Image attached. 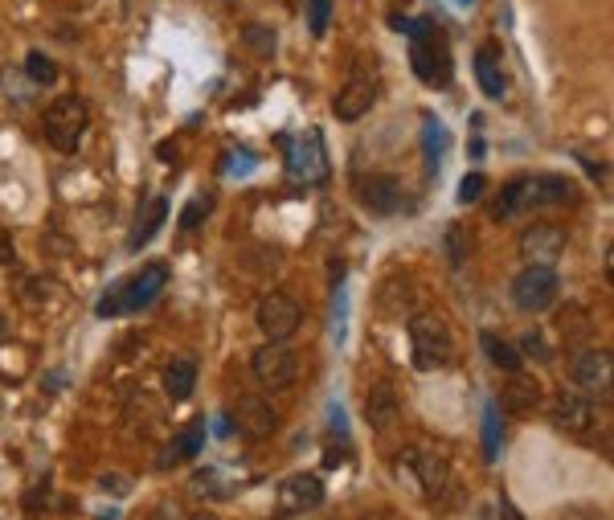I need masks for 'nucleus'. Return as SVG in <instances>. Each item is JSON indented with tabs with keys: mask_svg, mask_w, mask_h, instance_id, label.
Returning a JSON list of instances; mask_svg holds the SVG:
<instances>
[{
	"mask_svg": "<svg viewBox=\"0 0 614 520\" xmlns=\"http://www.w3.org/2000/svg\"><path fill=\"white\" fill-rule=\"evenodd\" d=\"M283 148H287V177L291 181H303V185L328 181V148H324V136L316 127H307L295 140H283Z\"/></svg>",
	"mask_w": 614,
	"mask_h": 520,
	"instance_id": "nucleus-7",
	"label": "nucleus"
},
{
	"mask_svg": "<svg viewBox=\"0 0 614 520\" xmlns=\"http://www.w3.org/2000/svg\"><path fill=\"white\" fill-rule=\"evenodd\" d=\"M324 504V480L312 471L303 475H291V480H283L279 488V516H303Z\"/></svg>",
	"mask_w": 614,
	"mask_h": 520,
	"instance_id": "nucleus-15",
	"label": "nucleus"
},
{
	"mask_svg": "<svg viewBox=\"0 0 614 520\" xmlns=\"http://www.w3.org/2000/svg\"><path fill=\"white\" fill-rule=\"evenodd\" d=\"M328 21H332V0H307V29H312V37H324Z\"/></svg>",
	"mask_w": 614,
	"mask_h": 520,
	"instance_id": "nucleus-32",
	"label": "nucleus"
},
{
	"mask_svg": "<svg viewBox=\"0 0 614 520\" xmlns=\"http://www.w3.org/2000/svg\"><path fill=\"white\" fill-rule=\"evenodd\" d=\"M574 201V185L557 172H541V177H524V205H565Z\"/></svg>",
	"mask_w": 614,
	"mask_h": 520,
	"instance_id": "nucleus-18",
	"label": "nucleus"
},
{
	"mask_svg": "<svg viewBox=\"0 0 614 520\" xmlns=\"http://www.w3.org/2000/svg\"><path fill=\"white\" fill-rule=\"evenodd\" d=\"M410 66H414L418 82H426V86H447L455 78L447 29L434 17H418L410 25Z\"/></svg>",
	"mask_w": 614,
	"mask_h": 520,
	"instance_id": "nucleus-1",
	"label": "nucleus"
},
{
	"mask_svg": "<svg viewBox=\"0 0 614 520\" xmlns=\"http://www.w3.org/2000/svg\"><path fill=\"white\" fill-rule=\"evenodd\" d=\"M209 213V197H197V201H189L185 205V213H181V230H197V222Z\"/></svg>",
	"mask_w": 614,
	"mask_h": 520,
	"instance_id": "nucleus-35",
	"label": "nucleus"
},
{
	"mask_svg": "<svg viewBox=\"0 0 614 520\" xmlns=\"http://www.w3.org/2000/svg\"><path fill=\"white\" fill-rule=\"evenodd\" d=\"M389 25L398 29V33H406V37H410V25H414V21H410V17H398V13H393V17H389Z\"/></svg>",
	"mask_w": 614,
	"mask_h": 520,
	"instance_id": "nucleus-38",
	"label": "nucleus"
},
{
	"mask_svg": "<svg viewBox=\"0 0 614 520\" xmlns=\"http://www.w3.org/2000/svg\"><path fill=\"white\" fill-rule=\"evenodd\" d=\"M479 344H484V353H488V361L496 365V369H504V373H520V353L512 349V344H504V340H496L492 332H484L479 336Z\"/></svg>",
	"mask_w": 614,
	"mask_h": 520,
	"instance_id": "nucleus-26",
	"label": "nucleus"
},
{
	"mask_svg": "<svg viewBox=\"0 0 614 520\" xmlns=\"http://www.w3.org/2000/svg\"><path fill=\"white\" fill-rule=\"evenodd\" d=\"M0 336H5V324H0Z\"/></svg>",
	"mask_w": 614,
	"mask_h": 520,
	"instance_id": "nucleus-42",
	"label": "nucleus"
},
{
	"mask_svg": "<svg viewBox=\"0 0 614 520\" xmlns=\"http://www.w3.org/2000/svg\"><path fill=\"white\" fill-rule=\"evenodd\" d=\"M410 357H414V369L422 373H438L455 361V336H451V324L447 316L438 312H418L410 324Z\"/></svg>",
	"mask_w": 614,
	"mask_h": 520,
	"instance_id": "nucleus-2",
	"label": "nucleus"
},
{
	"mask_svg": "<svg viewBox=\"0 0 614 520\" xmlns=\"http://www.w3.org/2000/svg\"><path fill=\"white\" fill-rule=\"evenodd\" d=\"M569 377H574L578 389H586V398H602L610 402V381H614V369H610V353L606 349H574L569 357Z\"/></svg>",
	"mask_w": 614,
	"mask_h": 520,
	"instance_id": "nucleus-10",
	"label": "nucleus"
},
{
	"mask_svg": "<svg viewBox=\"0 0 614 520\" xmlns=\"http://www.w3.org/2000/svg\"><path fill=\"white\" fill-rule=\"evenodd\" d=\"M168 287V267L164 263H148L140 275H131L127 283H119L115 291H107V299H99V316H123V312H140Z\"/></svg>",
	"mask_w": 614,
	"mask_h": 520,
	"instance_id": "nucleus-5",
	"label": "nucleus"
},
{
	"mask_svg": "<svg viewBox=\"0 0 614 520\" xmlns=\"http://www.w3.org/2000/svg\"><path fill=\"white\" fill-rule=\"evenodd\" d=\"M455 5H471V0H455Z\"/></svg>",
	"mask_w": 614,
	"mask_h": 520,
	"instance_id": "nucleus-41",
	"label": "nucleus"
},
{
	"mask_svg": "<svg viewBox=\"0 0 614 520\" xmlns=\"http://www.w3.org/2000/svg\"><path fill=\"white\" fill-rule=\"evenodd\" d=\"M557 332L569 349H586L590 336H594V316L582 308V303H565V308L557 312Z\"/></svg>",
	"mask_w": 614,
	"mask_h": 520,
	"instance_id": "nucleus-19",
	"label": "nucleus"
},
{
	"mask_svg": "<svg viewBox=\"0 0 614 520\" xmlns=\"http://www.w3.org/2000/svg\"><path fill=\"white\" fill-rule=\"evenodd\" d=\"M377 95H381V70H377V62L373 58H357L353 66H348V78L336 91V99H332V111H336V119L353 123V119L373 111Z\"/></svg>",
	"mask_w": 614,
	"mask_h": 520,
	"instance_id": "nucleus-4",
	"label": "nucleus"
},
{
	"mask_svg": "<svg viewBox=\"0 0 614 520\" xmlns=\"http://www.w3.org/2000/svg\"><path fill=\"white\" fill-rule=\"evenodd\" d=\"M246 46H254L258 54H275V33L267 25H246Z\"/></svg>",
	"mask_w": 614,
	"mask_h": 520,
	"instance_id": "nucleus-34",
	"label": "nucleus"
},
{
	"mask_svg": "<svg viewBox=\"0 0 614 520\" xmlns=\"http://www.w3.org/2000/svg\"><path fill=\"white\" fill-rule=\"evenodd\" d=\"M565 254V230L553 222H533L520 234V258L524 267H557V258Z\"/></svg>",
	"mask_w": 614,
	"mask_h": 520,
	"instance_id": "nucleus-12",
	"label": "nucleus"
},
{
	"mask_svg": "<svg viewBox=\"0 0 614 520\" xmlns=\"http://www.w3.org/2000/svg\"><path fill=\"white\" fill-rule=\"evenodd\" d=\"M422 152H426V168L438 172L443 152H447V127L438 123L434 115H422Z\"/></svg>",
	"mask_w": 614,
	"mask_h": 520,
	"instance_id": "nucleus-23",
	"label": "nucleus"
},
{
	"mask_svg": "<svg viewBox=\"0 0 614 520\" xmlns=\"http://www.w3.org/2000/svg\"><path fill=\"white\" fill-rule=\"evenodd\" d=\"M402 467L414 475L422 500H430V504H451L455 500V471H451V463L438 455V451H430V447H406L402 451Z\"/></svg>",
	"mask_w": 614,
	"mask_h": 520,
	"instance_id": "nucleus-3",
	"label": "nucleus"
},
{
	"mask_svg": "<svg viewBox=\"0 0 614 520\" xmlns=\"http://www.w3.org/2000/svg\"><path fill=\"white\" fill-rule=\"evenodd\" d=\"M189 520H217V516H213V512H193Z\"/></svg>",
	"mask_w": 614,
	"mask_h": 520,
	"instance_id": "nucleus-40",
	"label": "nucleus"
},
{
	"mask_svg": "<svg viewBox=\"0 0 614 520\" xmlns=\"http://www.w3.org/2000/svg\"><path fill=\"white\" fill-rule=\"evenodd\" d=\"M164 218H168V201L164 197H156L152 205H148V213H144V218L136 222V230H131V250H140V246H148L156 234H160V226H164Z\"/></svg>",
	"mask_w": 614,
	"mask_h": 520,
	"instance_id": "nucleus-24",
	"label": "nucleus"
},
{
	"mask_svg": "<svg viewBox=\"0 0 614 520\" xmlns=\"http://www.w3.org/2000/svg\"><path fill=\"white\" fill-rule=\"evenodd\" d=\"M254 377H258V385L262 389H287L295 377H299V357L287 349V344H275V340H267L262 349L254 353Z\"/></svg>",
	"mask_w": 614,
	"mask_h": 520,
	"instance_id": "nucleus-11",
	"label": "nucleus"
},
{
	"mask_svg": "<svg viewBox=\"0 0 614 520\" xmlns=\"http://www.w3.org/2000/svg\"><path fill=\"white\" fill-rule=\"evenodd\" d=\"M238 430L246 439H271L275 430H279V414L267 398H258V394H246L238 402Z\"/></svg>",
	"mask_w": 614,
	"mask_h": 520,
	"instance_id": "nucleus-16",
	"label": "nucleus"
},
{
	"mask_svg": "<svg viewBox=\"0 0 614 520\" xmlns=\"http://www.w3.org/2000/svg\"><path fill=\"white\" fill-rule=\"evenodd\" d=\"M136 520H164V508H152V512H144V516H136Z\"/></svg>",
	"mask_w": 614,
	"mask_h": 520,
	"instance_id": "nucleus-39",
	"label": "nucleus"
},
{
	"mask_svg": "<svg viewBox=\"0 0 614 520\" xmlns=\"http://www.w3.org/2000/svg\"><path fill=\"white\" fill-rule=\"evenodd\" d=\"M557 291H561V279H557L553 267H524L512 279V303L520 312H545V308H553Z\"/></svg>",
	"mask_w": 614,
	"mask_h": 520,
	"instance_id": "nucleus-8",
	"label": "nucleus"
},
{
	"mask_svg": "<svg viewBox=\"0 0 614 520\" xmlns=\"http://www.w3.org/2000/svg\"><path fill=\"white\" fill-rule=\"evenodd\" d=\"M357 197L369 213L377 218H393L402 205H406V193H402V181L398 177H385V172H369V177L357 181Z\"/></svg>",
	"mask_w": 614,
	"mask_h": 520,
	"instance_id": "nucleus-14",
	"label": "nucleus"
},
{
	"mask_svg": "<svg viewBox=\"0 0 614 520\" xmlns=\"http://www.w3.org/2000/svg\"><path fill=\"white\" fill-rule=\"evenodd\" d=\"M484 189H488L484 172H467V177L459 181V205H475L479 197H484Z\"/></svg>",
	"mask_w": 614,
	"mask_h": 520,
	"instance_id": "nucleus-33",
	"label": "nucleus"
},
{
	"mask_svg": "<svg viewBox=\"0 0 614 520\" xmlns=\"http://www.w3.org/2000/svg\"><path fill=\"white\" fill-rule=\"evenodd\" d=\"M516 353H520V357H533V361H541V365L553 361V349H549V340H545L541 328H529V332H524V340H520Z\"/></svg>",
	"mask_w": 614,
	"mask_h": 520,
	"instance_id": "nucleus-29",
	"label": "nucleus"
},
{
	"mask_svg": "<svg viewBox=\"0 0 614 520\" xmlns=\"http://www.w3.org/2000/svg\"><path fill=\"white\" fill-rule=\"evenodd\" d=\"M410 299H414V291H410V279L402 283V291L393 287V279H385V283H381V291H377V308H381L385 316H402V312L410 308Z\"/></svg>",
	"mask_w": 614,
	"mask_h": 520,
	"instance_id": "nucleus-27",
	"label": "nucleus"
},
{
	"mask_svg": "<svg viewBox=\"0 0 614 520\" xmlns=\"http://www.w3.org/2000/svg\"><path fill=\"white\" fill-rule=\"evenodd\" d=\"M365 414H369V422H373V430H389L393 422H398V414H402V398H398V389L393 385H373L369 394H365Z\"/></svg>",
	"mask_w": 614,
	"mask_h": 520,
	"instance_id": "nucleus-20",
	"label": "nucleus"
},
{
	"mask_svg": "<svg viewBox=\"0 0 614 520\" xmlns=\"http://www.w3.org/2000/svg\"><path fill=\"white\" fill-rule=\"evenodd\" d=\"M86 127H91V111L78 95H58L50 107H46V140L58 148V152H78Z\"/></svg>",
	"mask_w": 614,
	"mask_h": 520,
	"instance_id": "nucleus-6",
	"label": "nucleus"
},
{
	"mask_svg": "<svg viewBox=\"0 0 614 520\" xmlns=\"http://www.w3.org/2000/svg\"><path fill=\"white\" fill-rule=\"evenodd\" d=\"M475 82H479V91H484L488 99H504L508 82H504V66H500V46H496V41H484V46L475 50Z\"/></svg>",
	"mask_w": 614,
	"mask_h": 520,
	"instance_id": "nucleus-17",
	"label": "nucleus"
},
{
	"mask_svg": "<svg viewBox=\"0 0 614 520\" xmlns=\"http://www.w3.org/2000/svg\"><path fill=\"white\" fill-rule=\"evenodd\" d=\"M549 422L565 435H586L594 426V402L578 389H557L553 402H549Z\"/></svg>",
	"mask_w": 614,
	"mask_h": 520,
	"instance_id": "nucleus-13",
	"label": "nucleus"
},
{
	"mask_svg": "<svg viewBox=\"0 0 614 520\" xmlns=\"http://www.w3.org/2000/svg\"><path fill=\"white\" fill-rule=\"evenodd\" d=\"M467 246H471V242H463V230H447V254H451V263H455V267L467 258Z\"/></svg>",
	"mask_w": 614,
	"mask_h": 520,
	"instance_id": "nucleus-36",
	"label": "nucleus"
},
{
	"mask_svg": "<svg viewBox=\"0 0 614 520\" xmlns=\"http://www.w3.org/2000/svg\"><path fill=\"white\" fill-rule=\"evenodd\" d=\"M500 406L508 414H529V410H537L541 406V385L533 377L512 373V381L504 385V394H500Z\"/></svg>",
	"mask_w": 614,
	"mask_h": 520,
	"instance_id": "nucleus-21",
	"label": "nucleus"
},
{
	"mask_svg": "<svg viewBox=\"0 0 614 520\" xmlns=\"http://www.w3.org/2000/svg\"><path fill=\"white\" fill-rule=\"evenodd\" d=\"M201 447H205V418H197L185 435L168 447V459H164V467L168 463H185V459H197L201 455Z\"/></svg>",
	"mask_w": 614,
	"mask_h": 520,
	"instance_id": "nucleus-25",
	"label": "nucleus"
},
{
	"mask_svg": "<svg viewBox=\"0 0 614 520\" xmlns=\"http://www.w3.org/2000/svg\"><path fill=\"white\" fill-rule=\"evenodd\" d=\"M332 291H336L332 295V336H336V344H344L348 340V291H344V283Z\"/></svg>",
	"mask_w": 614,
	"mask_h": 520,
	"instance_id": "nucleus-30",
	"label": "nucleus"
},
{
	"mask_svg": "<svg viewBox=\"0 0 614 520\" xmlns=\"http://www.w3.org/2000/svg\"><path fill=\"white\" fill-rule=\"evenodd\" d=\"M164 389L172 402H189L193 389H197V361L193 357H177L164 369Z\"/></svg>",
	"mask_w": 614,
	"mask_h": 520,
	"instance_id": "nucleus-22",
	"label": "nucleus"
},
{
	"mask_svg": "<svg viewBox=\"0 0 614 520\" xmlns=\"http://www.w3.org/2000/svg\"><path fill=\"white\" fill-rule=\"evenodd\" d=\"M254 320H258V328H262V336H267V340L287 344V340L295 336V328L303 324V308H299V303H295L291 295L271 291V295H262V299H258Z\"/></svg>",
	"mask_w": 614,
	"mask_h": 520,
	"instance_id": "nucleus-9",
	"label": "nucleus"
},
{
	"mask_svg": "<svg viewBox=\"0 0 614 520\" xmlns=\"http://www.w3.org/2000/svg\"><path fill=\"white\" fill-rule=\"evenodd\" d=\"M500 439H504V426H500V406L488 402L484 410V459L496 463L500 459Z\"/></svg>",
	"mask_w": 614,
	"mask_h": 520,
	"instance_id": "nucleus-28",
	"label": "nucleus"
},
{
	"mask_svg": "<svg viewBox=\"0 0 614 520\" xmlns=\"http://www.w3.org/2000/svg\"><path fill=\"white\" fill-rule=\"evenodd\" d=\"M25 74L33 78V82H41V86H50L54 78H58V66L41 54V50H29V58H25Z\"/></svg>",
	"mask_w": 614,
	"mask_h": 520,
	"instance_id": "nucleus-31",
	"label": "nucleus"
},
{
	"mask_svg": "<svg viewBox=\"0 0 614 520\" xmlns=\"http://www.w3.org/2000/svg\"><path fill=\"white\" fill-rule=\"evenodd\" d=\"M13 258H17V250H13V238H9L5 230H0V267H5V263H13Z\"/></svg>",
	"mask_w": 614,
	"mask_h": 520,
	"instance_id": "nucleus-37",
	"label": "nucleus"
}]
</instances>
